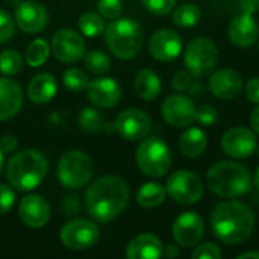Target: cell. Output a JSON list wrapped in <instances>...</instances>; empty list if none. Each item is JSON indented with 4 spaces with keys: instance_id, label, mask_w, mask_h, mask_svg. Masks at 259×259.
<instances>
[{
    "instance_id": "38",
    "label": "cell",
    "mask_w": 259,
    "mask_h": 259,
    "mask_svg": "<svg viewBox=\"0 0 259 259\" xmlns=\"http://www.w3.org/2000/svg\"><path fill=\"white\" fill-rule=\"evenodd\" d=\"M194 259H220L222 250L215 243H202L194 247L193 252Z\"/></svg>"
},
{
    "instance_id": "10",
    "label": "cell",
    "mask_w": 259,
    "mask_h": 259,
    "mask_svg": "<svg viewBox=\"0 0 259 259\" xmlns=\"http://www.w3.org/2000/svg\"><path fill=\"white\" fill-rule=\"evenodd\" d=\"M100 238L99 226L88 219H76L62 226L59 231L61 243L70 250H85L93 247Z\"/></svg>"
},
{
    "instance_id": "53",
    "label": "cell",
    "mask_w": 259,
    "mask_h": 259,
    "mask_svg": "<svg viewBox=\"0 0 259 259\" xmlns=\"http://www.w3.org/2000/svg\"><path fill=\"white\" fill-rule=\"evenodd\" d=\"M258 47H259V38H258Z\"/></svg>"
},
{
    "instance_id": "48",
    "label": "cell",
    "mask_w": 259,
    "mask_h": 259,
    "mask_svg": "<svg viewBox=\"0 0 259 259\" xmlns=\"http://www.w3.org/2000/svg\"><path fill=\"white\" fill-rule=\"evenodd\" d=\"M237 258H238V259H246V258L259 259V252H244V253H240V255H238Z\"/></svg>"
},
{
    "instance_id": "40",
    "label": "cell",
    "mask_w": 259,
    "mask_h": 259,
    "mask_svg": "<svg viewBox=\"0 0 259 259\" xmlns=\"http://www.w3.org/2000/svg\"><path fill=\"white\" fill-rule=\"evenodd\" d=\"M15 33V21L12 20V17L0 9V44L8 42Z\"/></svg>"
},
{
    "instance_id": "29",
    "label": "cell",
    "mask_w": 259,
    "mask_h": 259,
    "mask_svg": "<svg viewBox=\"0 0 259 259\" xmlns=\"http://www.w3.org/2000/svg\"><path fill=\"white\" fill-rule=\"evenodd\" d=\"M50 52H52V49H50L49 42L42 38H36V39L30 41L29 46L26 47V55H24L26 64L32 68L41 67L49 59Z\"/></svg>"
},
{
    "instance_id": "6",
    "label": "cell",
    "mask_w": 259,
    "mask_h": 259,
    "mask_svg": "<svg viewBox=\"0 0 259 259\" xmlns=\"http://www.w3.org/2000/svg\"><path fill=\"white\" fill-rule=\"evenodd\" d=\"M140 171L149 178H162L171 168V152L165 141L158 137L141 140L135 152Z\"/></svg>"
},
{
    "instance_id": "2",
    "label": "cell",
    "mask_w": 259,
    "mask_h": 259,
    "mask_svg": "<svg viewBox=\"0 0 259 259\" xmlns=\"http://www.w3.org/2000/svg\"><path fill=\"white\" fill-rule=\"evenodd\" d=\"M255 228L252 209L238 200H225L211 214V229L225 244H241L249 240Z\"/></svg>"
},
{
    "instance_id": "8",
    "label": "cell",
    "mask_w": 259,
    "mask_h": 259,
    "mask_svg": "<svg viewBox=\"0 0 259 259\" xmlns=\"http://www.w3.org/2000/svg\"><path fill=\"white\" fill-rule=\"evenodd\" d=\"M219 62V49L215 42L205 36L191 39L184 53V64L194 77L208 76Z\"/></svg>"
},
{
    "instance_id": "3",
    "label": "cell",
    "mask_w": 259,
    "mask_h": 259,
    "mask_svg": "<svg viewBox=\"0 0 259 259\" xmlns=\"http://www.w3.org/2000/svg\"><path fill=\"white\" fill-rule=\"evenodd\" d=\"M49 171L47 158L36 149L15 152L6 165V179L18 191L36 188Z\"/></svg>"
},
{
    "instance_id": "44",
    "label": "cell",
    "mask_w": 259,
    "mask_h": 259,
    "mask_svg": "<svg viewBox=\"0 0 259 259\" xmlns=\"http://www.w3.org/2000/svg\"><path fill=\"white\" fill-rule=\"evenodd\" d=\"M79 197L77 196H68L64 202V209H65V214H77L80 211V206H79Z\"/></svg>"
},
{
    "instance_id": "9",
    "label": "cell",
    "mask_w": 259,
    "mask_h": 259,
    "mask_svg": "<svg viewBox=\"0 0 259 259\" xmlns=\"http://www.w3.org/2000/svg\"><path fill=\"white\" fill-rule=\"evenodd\" d=\"M167 194L179 205L197 203L205 191L202 179L190 170H178L171 173L165 184Z\"/></svg>"
},
{
    "instance_id": "34",
    "label": "cell",
    "mask_w": 259,
    "mask_h": 259,
    "mask_svg": "<svg viewBox=\"0 0 259 259\" xmlns=\"http://www.w3.org/2000/svg\"><path fill=\"white\" fill-rule=\"evenodd\" d=\"M23 58L17 50L8 49L0 53V73L5 76H15L21 71Z\"/></svg>"
},
{
    "instance_id": "21",
    "label": "cell",
    "mask_w": 259,
    "mask_h": 259,
    "mask_svg": "<svg viewBox=\"0 0 259 259\" xmlns=\"http://www.w3.org/2000/svg\"><path fill=\"white\" fill-rule=\"evenodd\" d=\"M229 39L234 46L246 49L253 46L259 38V26L252 14L241 12L235 15L228 27Z\"/></svg>"
},
{
    "instance_id": "25",
    "label": "cell",
    "mask_w": 259,
    "mask_h": 259,
    "mask_svg": "<svg viewBox=\"0 0 259 259\" xmlns=\"http://www.w3.org/2000/svg\"><path fill=\"white\" fill-rule=\"evenodd\" d=\"M135 91L137 94L147 102L155 100L162 90V82L159 79V76L150 70V68H143L137 73L135 76V82H134Z\"/></svg>"
},
{
    "instance_id": "36",
    "label": "cell",
    "mask_w": 259,
    "mask_h": 259,
    "mask_svg": "<svg viewBox=\"0 0 259 259\" xmlns=\"http://www.w3.org/2000/svg\"><path fill=\"white\" fill-rule=\"evenodd\" d=\"M123 11V2L121 0H99L97 2V12L108 20L117 18Z\"/></svg>"
},
{
    "instance_id": "52",
    "label": "cell",
    "mask_w": 259,
    "mask_h": 259,
    "mask_svg": "<svg viewBox=\"0 0 259 259\" xmlns=\"http://www.w3.org/2000/svg\"><path fill=\"white\" fill-rule=\"evenodd\" d=\"M255 153H258V156H259V146L256 147V150H255Z\"/></svg>"
},
{
    "instance_id": "41",
    "label": "cell",
    "mask_w": 259,
    "mask_h": 259,
    "mask_svg": "<svg viewBox=\"0 0 259 259\" xmlns=\"http://www.w3.org/2000/svg\"><path fill=\"white\" fill-rule=\"evenodd\" d=\"M15 203V193L6 184H0V215L11 211Z\"/></svg>"
},
{
    "instance_id": "12",
    "label": "cell",
    "mask_w": 259,
    "mask_h": 259,
    "mask_svg": "<svg viewBox=\"0 0 259 259\" xmlns=\"http://www.w3.org/2000/svg\"><path fill=\"white\" fill-rule=\"evenodd\" d=\"M115 132L126 141H141L144 140L150 129L152 120L150 117L138 108H129L118 114L114 121Z\"/></svg>"
},
{
    "instance_id": "39",
    "label": "cell",
    "mask_w": 259,
    "mask_h": 259,
    "mask_svg": "<svg viewBox=\"0 0 259 259\" xmlns=\"http://www.w3.org/2000/svg\"><path fill=\"white\" fill-rule=\"evenodd\" d=\"M219 118V112L214 106L211 105H200L199 108H196V114H194V120L203 126H211L217 121Z\"/></svg>"
},
{
    "instance_id": "18",
    "label": "cell",
    "mask_w": 259,
    "mask_h": 259,
    "mask_svg": "<svg viewBox=\"0 0 259 259\" xmlns=\"http://www.w3.org/2000/svg\"><path fill=\"white\" fill-rule=\"evenodd\" d=\"M149 53L161 62L176 59L182 53V38L171 29H161L149 39Z\"/></svg>"
},
{
    "instance_id": "49",
    "label": "cell",
    "mask_w": 259,
    "mask_h": 259,
    "mask_svg": "<svg viewBox=\"0 0 259 259\" xmlns=\"http://www.w3.org/2000/svg\"><path fill=\"white\" fill-rule=\"evenodd\" d=\"M3 167H5V153H3L2 149H0V175H2V171H3Z\"/></svg>"
},
{
    "instance_id": "15",
    "label": "cell",
    "mask_w": 259,
    "mask_h": 259,
    "mask_svg": "<svg viewBox=\"0 0 259 259\" xmlns=\"http://www.w3.org/2000/svg\"><path fill=\"white\" fill-rule=\"evenodd\" d=\"M14 21L15 26L29 35L39 33L46 29L49 23V14L44 5L35 0H26L21 2L14 12Z\"/></svg>"
},
{
    "instance_id": "4",
    "label": "cell",
    "mask_w": 259,
    "mask_h": 259,
    "mask_svg": "<svg viewBox=\"0 0 259 259\" xmlns=\"http://www.w3.org/2000/svg\"><path fill=\"white\" fill-rule=\"evenodd\" d=\"M208 187L212 193L225 199L244 196L252 188L249 170L234 161H219L208 170Z\"/></svg>"
},
{
    "instance_id": "14",
    "label": "cell",
    "mask_w": 259,
    "mask_h": 259,
    "mask_svg": "<svg viewBox=\"0 0 259 259\" xmlns=\"http://www.w3.org/2000/svg\"><path fill=\"white\" fill-rule=\"evenodd\" d=\"M196 114V106L193 100L184 94H171L168 96L161 106L162 118L173 127H188L191 126Z\"/></svg>"
},
{
    "instance_id": "26",
    "label": "cell",
    "mask_w": 259,
    "mask_h": 259,
    "mask_svg": "<svg viewBox=\"0 0 259 259\" xmlns=\"http://www.w3.org/2000/svg\"><path fill=\"white\" fill-rule=\"evenodd\" d=\"M208 137L200 127H188L179 138V150L187 158H197L205 153Z\"/></svg>"
},
{
    "instance_id": "47",
    "label": "cell",
    "mask_w": 259,
    "mask_h": 259,
    "mask_svg": "<svg viewBox=\"0 0 259 259\" xmlns=\"http://www.w3.org/2000/svg\"><path fill=\"white\" fill-rule=\"evenodd\" d=\"M179 253L181 252L175 244H168L164 247V256H167V258H176V256H179Z\"/></svg>"
},
{
    "instance_id": "20",
    "label": "cell",
    "mask_w": 259,
    "mask_h": 259,
    "mask_svg": "<svg viewBox=\"0 0 259 259\" xmlns=\"http://www.w3.org/2000/svg\"><path fill=\"white\" fill-rule=\"evenodd\" d=\"M208 88L215 97L232 100L243 91V76L237 70L220 68L209 76Z\"/></svg>"
},
{
    "instance_id": "23",
    "label": "cell",
    "mask_w": 259,
    "mask_h": 259,
    "mask_svg": "<svg viewBox=\"0 0 259 259\" xmlns=\"http://www.w3.org/2000/svg\"><path fill=\"white\" fill-rule=\"evenodd\" d=\"M129 259H158L164 256V244L153 234H140L126 247Z\"/></svg>"
},
{
    "instance_id": "32",
    "label": "cell",
    "mask_w": 259,
    "mask_h": 259,
    "mask_svg": "<svg viewBox=\"0 0 259 259\" xmlns=\"http://www.w3.org/2000/svg\"><path fill=\"white\" fill-rule=\"evenodd\" d=\"M85 68L96 76H103L111 70V59L102 50H93L83 56Z\"/></svg>"
},
{
    "instance_id": "46",
    "label": "cell",
    "mask_w": 259,
    "mask_h": 259,
    "mask_svg": "<svg viewBox=\"0 0 259 259\" xmlns=\"http://www.w3.org/2000/svg\"><path fill=\"white\" fill-rule=\"evenodd\" d=\"M250 126H252L253 132L259 135V105L253 109V112L250 115Z\"/></svg>"
},
{
    "instance_id": "33",
    "label": "cell",
    "mask_w": 259,
    "mask_h": 259,
    "mask_svg": "<svg viewBox=\"0 0 259 259\" xmlns=\"http://www.w3.org/2000/svg\"><path fill=\"white\" fill-rule=\"evenodd\" d=\"M77 124H79L80 131L88 132V134H94V132H99L103 129L105 121H103V115L97 109L83 108L79 114Z\"/></svg>"
},
{
    "instance_id": "42",
    "label": "cell",
    "mask_w": 259,
    "mask_h": 259,
    "mask_svg": "<svg viewBox=\"0 0 259 259\" xmlns=\"http://www.w3.org/2000/svg\"><path fill=\"white\" fill-rule=\"evenodd\" d=\"M246 96L249 102L259 105V76L252 77L246 85Z\"/></svg>"
},
{
    "instance_id": "37",
    "label": "cell",
    "mask_w": 259,
    "mask_h": 259,
    "mask_svg": "<svg viewBox=\"0 0 259 259\" xmlns=\"http://www.w3.org/2000/svg\"><path fill=\"white\" fill-rule=\"evenodd\" d=\"M194 79L196 77L188 70L187 71H178V73H175V76L171 79V87L178 93L191 91L193 87H194Z\"/></svg>"
},
{
    "instance_id": "31",
    "label": "cell",
    "mask_w": 259,
    "mask_h": 259,
    "mask_svg": "<svg viewBox=\"0 0 259 259\" xmlns=\"http://www.w3.org/2000/svg\"><path fill=\"white\" fill-rule=\"evenodd\" d=\"M62 83L68 91L82 93V91H87L90 79H88V74L85 73V70L71 67L62 73Z\"/></svg>"
},
{
    "instance_id": "11",
    "label": "cell",
    "mask_w": 259,
    "mask_h": 259,
    "mask_svg": "<svg viewBox=\"0 0 259 259\" xmlns=\"http://www.w3.org/2000/svg\"><path fill=\"white\" fill-rule=\"evenodd\" d=\"M50 49H52L53 56L58 61L64 64H74L83 59L87 46L80 33H77L73 29L65 27V29L58 30L53 35Z\"/></svg>"
},
{
    "instance_id": "50",
    "label": "cell",
    "mask_w": 259,
    "mask_h": 259,
    "mask_svg": "<svg viewBox=\"0 0 259 259\" xmlns=\"http://www.w3.org/2000/svg\"><path fill=\"white\" fill-rule=\"evenodd\" d=\"M253 182H255V187L259 190V167L256 168V173H255V178H253Z\"/></svg>"
},
{
    "instance_id": "19",
    "label": "cell",
    "mask_w": 259,
    "mask_h": 259,
    "mask_svg": "<svg viewBox=\"0 0 259 259\" xmlns=\"http://www.w3.org/2000/svg\"><path fill=\"white\" fill-rule=\"evenodd\" d=\"M50 205L39 194H29L21 199L18 205V215L21 222L32 229L44 228L50 220Z\"/></svg>"
},
{
    "instance_id": "51",
    "label": "cell",
    "mask_w": 259,
    "mask_h": 259,
    "mask_svg": "<svg viewBox=\"0 0 259 259\" xmlns=\"http://www.w3.org/2000/svg\"><path fill=\"white\" fill-rule=\"evenodd\" d=\"M8 2H9L11 5H14V6H18L23 0H8Z\"/></svg>"
},
{
    "instance_id": "43",
    "label": "cell",
    "mask_w": 259,
    "mask_h": 259,
    "mask_svg": "<svg viewBox=\"0 0 259 259\" xmlns=\"http://www.w3.org/2000/svg\"><path fill=\"white\" fill-rule=\"evenodd\" d=\"M0 149L3 153H15L18 149V140L14 135H5L0 138Z\"/></svg>"
},
{
    "instance_id": "5",
    "label": "cell",
    "mask_w": 259,
    "mask_h": 259,
    "mask_svg": "<svg viewBox=\"0 0 259 259\" xmlns=\"http://www.w3.org/2000/svg\"><path fill=\"white\" fill-rule=\"evenodd\" d=\"M103 33L109 52L123 61L134 59L144 44L143 29L132 18H114L105 27Z\"/></svg>"
},
{
    "instance_id": "13",
    "label": "cell",
    "mask_w": 259,
    "mask_h": 259,
    "mask_svg": "<svg viewBox=\"0 0 259 259\" xmlns=\"http://www.w3.org/2000/svg\"><path fill=\"white\" fill-rule=\"evenodd\" d=\"M258 147L256 134L247 127L235 126L225 132L222 138L223 152L235 159H246L255 153Z\"/></svg>"
},
{
    "instance_id": "17",
    "label": "cell",
    "mask_w": 259,
    "mask_h": 259,
    "mask_svg": "<svg viewBox=\"0 0 259 259\" xmlns=\"http://www.w3.org/2000/svg\"><path fill=\"white\" fill-rule=\"evenodd\" d=\"M87 94L94 106L100 109H109L118 105L121 99V87L115 79L102 76L90 80Z\"/></svg>"
},
{
    "instance_id": "30",
    "label": "cell",
    "mask_w": 259,
    "mask_h": 259,
    "mask_svg": "<svg viewBox=\"0 0 259 259\" xmlns=\"http://www.w3.org/2000/svg\"><path fill=\"white\" fill-rule=\"evenodd\" d=\"M77 26H79L82 35H85L88 38H96V36L102 35L106 27L103 17L99 12H93V11L82 14L77 21Z\"/></svg>"
},
{
    "instance_id": "35",
    "label": "cell",
    "mask_w": 259,
    "mask_h": 259,
    "mask_svg": "<svg viewBox=\"0 0 259 259\" xmlns=\"http://www.w3.org/2000/svg\"><path fill=\"white\" fill-rule=\"evenodd\" d=\"M178 0H141L143 6L153 15H168L176 8Z\"/></svg>"
},
{
    "instance_id": "7",
    "label": "cell",
    "mask_w": 259,
    "mask_h": 259,
    "mask_svg": "<svg viewBox=\"0 0 259 259\" xmlns=\"http://www.w3.org/2000/svg\"><path fill=\"white\" fill-rule=\"evenodd\" d=\"M58 181L71 190H79L90 184L94 175V162L91 156L80 150H70L59 158L56 167Z\"/></svg>"
},
{
    "instance_id": "45",
    "label": "cell",
    "mask_w": 259,
    "mask_h": 259,
    "mask_svg": "<svg viewBox=\"0 0 259 259\" xmlns=\"http://www.w3.org/2000/svg\"><path fill=\"white\" fill-rule=\"evenodd\" d=\"M240 8L246 14H256L259 11V0H240Z\"/></svg>"
},
{
    "instance_id": "1",
    "label": "cell",
    "mask_w": 259,
    "mask_h": 259,
    "mask_svg": "<svg viewBox=\"0 0 259 259\" xmlns=\"http://www.w3.org/2000/svg\"><path fill=\"white\" fill-rule=\"evenodd\" d=\"M131 190L127 182L114 175L94 181L85 193V208L94 222L109 223L129 205Z\"/></svg>"
},
{
    "instance_id": "24",
    "label": "cell",
    "mask_w": 259,
    "mask_h": 259,
    "mask_svg": "<svg viewBox=\"0 0 259 259\" xmlns=\"http://www.w3.org/2000/svg\"><path fill=\"white\" fill-rule=\"evenodd\" d=\"M58 91V82L50 73H39L33 76L27 85V97L36 105L49 103Z\"/></svg>"
},
{
    "instance_id": "22",
    "label": "cell",
    "mask_w": 259,
    "mask_h": 259,
    "mask_svg": "<svg viewBox=\"0 0 259 259\" xmlns=\"http://www.w3.org/2000/svg\"><path fill=\"white\" fill-rule=\"evenodd\" d=\"M21 105V87L9 77H0V121L15 117L20 112Z\"/></svg>"
},
{
    "instance_id": "27",
    "label": "cell",
    "mask_w": 259,
    "mask_h": 259,
    "mask_svg": "<svg viewBox=\"0 0 259 259\" xmlns=\"http://www.w3.org/2000/svg\"><path fill=\"white\" fill-rule=\"evenodd\" d=\"M165 197H167L165 187L156 182L144 184L137 193V202L143 208H156L164 203Z\"/></svg>"
},
{
    "instance_id": "28",
    "label": "cell",
    "mask_w": 259,
    "mask_h": 259,
    "mask_svg": "<svg viewBox=\"0 0 259 259\" xmlns=\"http://www.w3.org/2000/svg\"><path fill=\"white\" fill-rule=\"evenodd\" d=\"M202 18V11L194 3H184L178 6L171 14V21L178 27H193L196 26Z\"/></svg>"
},
{
    "instance_id": "16",
    "label": "cell",
    "mask_w": 259,
    "mask_h": 259,
    "mask_svg": "<svg viewBox=\"0 0 259 259\" xmlns=\"http://www.w3.org/2000/svg\"><path fill=\"white\" fill-rule=\"evenodd\" d=\"M171 234L175 241L182 247H194L200 243L205 234L203 219L196 212L181 214L171 226Z\"/></svg>"
}]
</instances>
